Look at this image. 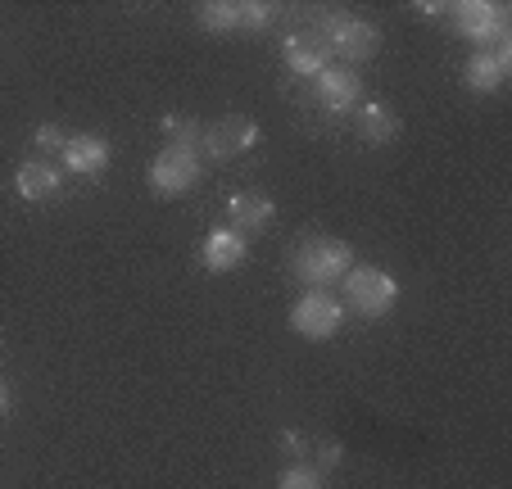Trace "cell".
<instances>
[{
  "instance_id": "obj_1",
  "label": "cell",
  "mask_w": 512,
  "mask_h": 489,
  "mask_svg": "<svg viewBox=\"0 0 512 489\" xmlns=\"http://www.w3.org/2000/svg\"><path fill=\"white\" fill-rule=\"evenodd\" d=\"M354 268V254H349L345 240H331V236H304L295 245V277L304 281L309 290H327L336 277Z\"/></svg>"
},
{
  "instance_id": "obj_2",
  "label": "cell",
  "mask_w": 512,
  "mask_h": 489,
  "mask_svg": "<svg viewBox=\"0 0 512 489\" xmlns=\"http://www.w3.org/2000/svg\"><path fill=\"white\" fill-rule=\"evenodd\" d=\"M318 32L336 55L349 59V64H363V59H372L381 50V32L363 19H349V14H327Z\"/></svg>"
},
{
  "instance_id": "obj_3",
  "label": "cell",
  "mask_w": 512,
  "mask_h": 489,
  "mask_svg": "<svg viewBox=\"0 0 512 489\" xmlns=\"http://www.w3.org/2000/svg\"><path fill=\"white\" fill-rule=\"evenodd\" d=\"M395 281L381 268H349L345 272V304L363 317H386L395 308Z\"/></svg>"
},
{
  "instance_id": "obj_4",
  "label": "cell",
  "mask_w": 512,
  "mask_h": 489,
  "mask_svg": "<svg viewBox=\"0 0 512 489\" xmlns=\"http://www.w3.org/2000/svg\"><path fill=\"white\" fill-rule=\"evenodd\" d=\"M340 317H345V304H340L331 290H309V295L295 304V313H290V326H295L304 340H327L340 331Z\"/></svg>"
},
{
  "instance_id": "obj_5",
  "label": "cell",
  "mask_w": 512,
  "mask_h": 489,
  "mask_svg": "<svg viewBox=\"0 0 512 489\" xmlns=\"http://www.w3.org/2000/svg\"><path fill=\"white\" fill-rule=\"evenodd\" d=\"M454 28L463 32V37H472L476 46H499V41H508V19H503V10L490 5V0H463V5H454Z\"/></svg>"
},
{
  "instance_id": "obj_6",
  "label": "cell",
  "mask_w": 512,
  "mask_h": 489,
  "mask_svg": "<svg viewBox=\"0 0 512 489\" xmlns=\"http://www.w3.org/2000/svg\"><path fill=\"white\" fill-rule=\"evenodd\" d=\"M195 182H200V154L195 150H173V145H168V150L150 163V186H155L159 195H182V191H191Z\"/></svg>"
},
{
  "instance_id": "obj_7",
  "label": "cell",
  "mask_w": 512,
  "mask_h": 489,
  "mask_svg": "<svg viewBox=\"0 0 512 489\" xmlns=\"http://www.w3.org/2000/svg\"><path fill=\"white\" fill-rule=\"evenodd\" d=\"M254 141H259V127L241 114L204 127V154H213V159H236V154H245Z\"/></svg>"
},
{
  "instance_id": "obj_8",
  "label": "cell",
  "mask_w": 512,
  "mask_h": 489,
  "mask_svg": "<svg viewBox=\"0 0 512 489\" xmlns=\"http://www.w3.org/2000/svg\"><path fill=\"white\" fill-rule=\"evenodd\" d=\"M508 68H512V41L481 46L472 55V64H467V82H472L476 91H499L503 77H508Z\"/></svg>"
},
{
  "instance_id": "obj_9",
  "label": "cell",
  "mask_w": 512,
  "mask_h": 489,
  "mask_svg": "<svg viewBox=\"0 0 512 489\" xmlns=\"http://www.w3.org/2000/svg\"><path fill=\"white\" fill-rule=\"evenodd\" d=\"M358 91H363V82H358L354 68H322V73H318V100L331 109V114L354 109L358 105Z\"/></svg>"
},
{
  "instance_id": "obj_10",
  "label": "cell",
  "mask_w": 512,
  "mask_h": 489,
  "mask_svg": "<svg viewBox=\"0 0 512 489\" xmlns=\"http://www.w3.org/2000/svg\"><path fill=\"white\" fill-rule=\"evenodd\" d=\"M286 64L295 68V73L318 77L322 68H331V46L322 41V32H295V37L286 41Z\"/></svg>"
},
{
  "instance_id": "obj_11",
  "label": "cell",
  "mask_w": 512,
  "mask_h": 489,
  "mask_svg": "<svg viewBox=\"0 0 512 489\" xmlns=\"http://www.w3.org/2000/svg\"><path fill=\"white\" fill-rule=\"evenodd\" d=\"M245 236H236L232 227H218L209 231V240H204V268L209 272H232L245 263Z\"/></svg>"
},
{
  "instance_id": "obj_12",
  "label": "cell",
  "mask_w": 512,
  "mask_h": 489,
  "mask_svg": "<svg viewBox=\"0 0 512 489\" xmlns=\"http://www.w3.org/2000/svg\"><path fill=\"white\" fill-rule=\"evenodd\" d=\"M64 163L73 168V173H100L109 163V141L105 136H68L64 145Z\"/></svg>"
},
{
  "instance_id": "obj_13",
  "label": "cell",
  "mask_w": 512,
  "mask_h": 489,
  "mask_svg": "<svg viewBox=\"0 0 512 489\" xmlns=\"http://www.w3.org/2000/svg\"><path fill=\"white\" fill-rule=\"evenodd\" d=\"M19 195L23 200H50V195H59V168L46 159H28L19 168Z\"/></svg>"
},
{
  "instance_id": "obj_14",
  "label": "cell",
  "mask_w": 512,
  "mask_h": 489,
  "mask_svg": "<svg viewBox=\"0 0 512 489\" xmlns=\"http://www.w3.org/2000/svg\"><path fill=\"white\" fill-rule=\"evenodd\" d=\"M272 200L268 195H236L232 200V231L236 236H250V231H263L272 222Z\"/></svg>"
},
{
  "instance_id": "obj_15",
  "label": "cell",
  "mask_w": 512,
  "mask_h": 489,
  "mask_svg": "<svg viewBox=\"0 0 512 489\" xmlns=\"http://www.w3.org/2000/svg\"><path fill=\"white\" fill-rule=\"evenodd\" d=\"M354 127L368 145H386L390 136H395V114H390L386 105H363L354 114Z\"/></svg>"
},
{
  "instance_id": "obj_16",
  "label": "cell",
  "mask_w": 512,
  "mask_h": 489,
  "mask_svg": "<svg viewBox=\"0 0 512 489\" xmlns=\"http://www.w3.org/2000/svg\"><path fill=\"white\" fill-rule=\"evenodd\" d=\"M164 132H168V145H173V150H195V154H200V145H204V127L195 123V118L168 114V118H164Z\"/></svg>"
},
{
  "instance_id": "obj_17",
  "label": "cell",
  "mask_w": 512,
  "mask_h": 489,
  "mask_svg": "<svg viewBox=\"0 0 512 489\" xmlns=\"http://www.w3.org/2000/svg\"><path fill=\"white\" fill-rule=\"evenodd\" d=\"M200 23L209 32H232L241 28V5L236 0H209V5H200Z\"/></svg>"
},
{
  "instance_id": "obj_18",
  "label": "cell",
  "mask_w": 512,
  "mask_h": 489,
  "mask_svg": "<svg viewBox=\"0 0 512 489\" xmlns=\"http://www.w3.org/2000/svg\"><path fill=\"white\" fill-rule=\"evenodd\" d=\"M277 489H322V471L313 467H286L277 480Z\"/></svg>"
},
{
  "instance_id": "obj_19",
  "label": "cell",
  "mask_w": 512,
  "mask_h": 489,
  "mask_svg": "<svg viewBox=\"0 0 512 489\" xmlns=\"http://www.w3.org/2000/svg\"><path fill=\"white\" fill-rule=\"evenodd\" d=\"M272 5H241V28H268Z\"/></svg>"
},
{
  "instance_id": "obj_20",
  "label": "cell",
  "mask_w": 512,
  "mask_h": 489,
  "mask_svg": "<svg viewBox=\"0 0 512 489\" xmlns=\"http://www.w3.org/2000/svg\"><path fill=\"white\" fill-rule=\"evenodd\" d=\"M37 145H41V150H59V154H64L68 136L59 132V127H41V132H37Z\"/></svg>"
},
{
  "instance_id": "obj_21",
  "label": "cell",
  "mask_w": 512,
  "mask_h": 489,
  "mask_svg": "<svg viewBox=\"0 0 512 489\" xmlns=\"http://www.w3.org/2000/svg\"><path fill=\"white\" fill-rule=\"evenodd\" d=\"M340 462V444H322V467H336Z\"/></svg>"
},
{
  "instance_id": "obj_22",
  "label": "cell",
  "mask_w": 512,
  "mask_h": 489,
  "mask_svg": "<svg viewBox=\"0 0 512 489\" xmlns=\"http://www.w3.org/2000/svg\"><path fill=\"white\" fill-rule=\"evenodd\" d=\"M5 408H10V390L0 385V417H5Z\"/></svg>"
}]
</instances>
